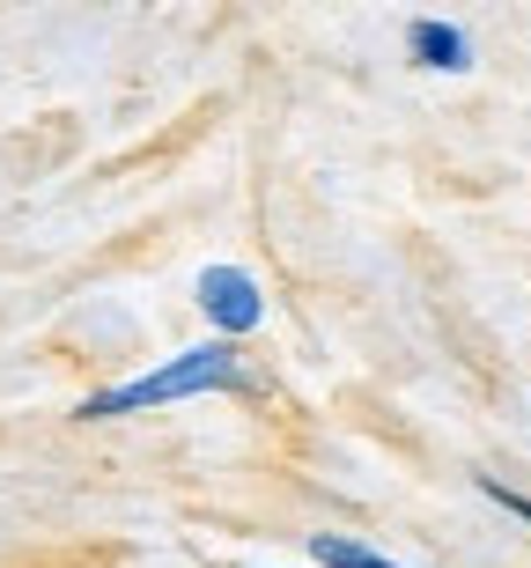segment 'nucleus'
<instances>
[{"label": "nucleus", "mask_w": 531, "mask_h": 568, "mask_svg": "<svg viewBox=\"0 0 531 568\" xmlns=\"http://www.w3.org/2000/svg\"><path fill=\"white\" fill-rule=\"evenodd\" d=\"M244 384V355H236L229 339H200L185 355H171L163 369L133 384H111L96 399H82L74 422H119V414H149V406H171V399H200V392H236Z\"/></svg>", "instance_id": "nucleus-1"}, {"label": "nucleus", "mask_w": 531, "mask_h": 568, "mask_svg": "<svg viewBox=\"0 0 531 568\" xmlns=\"http://www.w3.org/2000/svg\"><path fill=\"white\" fill-rule=\"evenodd\" d=\"M192 303H200V317L214 325V339H244L266 317V295H258V281L244 274V266H207V274L192 281Z\"/></svg>", "instance_id": "nucleus-2"}, {"label": "nucleus", "mask_w": 531, "mask_h": 568, "mask_svg": "<svg viewBox=\"0 0 531 568\" xmlns=\"http://www.w3.org/2000/svg\"><path fill=\"white\" fill-rule=\"evenodd\" d=\"M406 52L421 67H436V74H466L472 67V44H466L458 22H413V30H406Z\"/></svg>", "instance_id": "nucleus-3"}, {"label": "nucleus", "mask_w": 531, "mask_h": 568, "mask_svg": "<svg viewBox=\"0 0 531 568\" xmlns=\"http://www.w3.org/2000/svg\"><path fill=\"white\" fill-rule=\"evenodd\" d=\"M310 561L318 568H399V561H384L377 547H361V539H340V531H318L310 539Z\"/></svg>", "instance_id": "nucleus-4"}, {"label": "nucleus", "mask_w": 531, "mask_h": 568, "mask_svg": "<svg viewBox=\"0 0 531 568\" xmlns=\"http://www.w3.org/2000/svg\"><path fill=\"white\" fill-rule=\"evenodd\" d=\"M488 495H494V503H502V509L517 517V525L531 531V495H517V487H502V480H488Z\"/></svg>", "instance_id": "nucleus-5"}]
</instances>
